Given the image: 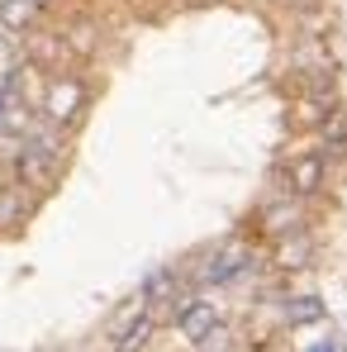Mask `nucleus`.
<instances>
[{"instance_id":"1","label":"nucleus","mask_w":347,"mask_h":352,"mask_svg":"<svg viewBox=\"0 0 347 352\" xmlns=\"http://www.w3.org/2000/svg\"><path fill=\"white\" fill-rule=\"evenodd\" d=\"M53 172H58V143L53 138H29L24 153H19V181L24 186H43Z\"/></svg>"},{"instance_id":"2","label":"nucleus","mask_w":347,"mask_h":352,"mask_svg":"<svg viewBox=\"0 0 347 352\" xmlns=\"http://www.w3.org/2000/svg\"><path fill=\"white\" fill-rule=\"evenodd\" d=\"M176 324H181V333H186L190 343H205V338H214L219 314H214L210 300H181V305H176Z\"/></svg>"},{"instance_id":"3","label":"nucleus","mask_w":347,"mask_h":352,"mask_svg":"<svg viewBox=\"0 0 347 352\" xmlns=\"http://www.w3.org/2000/svg\"><path fill=\"white\" fill-rule=\"evenodd\" d=\"M81 105H86V86H81L76 76L53 81V91H48V100H43V110H48L53 124H71V119L81 115Z\"/></svg>"},{"instance_id":"4","label":"nucleus","mask_w":347,"mask_h":352,"mask_svg":"<svg viewBox=\"0 0 347 352\" xmlns=\"http://www.w3.org/2000/svg\"><path fill=\"white\" fill-rule=\"evenodd\" d=\"M324 172H328V157L324 153H295L286 167V181H290V195H314L324 186Z\"/></svg>"},{"instance_id":"5","label":"nucleus","mask_w":347,"mask_h":352,"mask_svg":"<svg viewBox=\"0 0 347 352\" xmlns=\"http://www.w3.org/2000/svg\"><path fill=\"white\" fill-rule=\"evenodd\" d=\"M0 19H5V29L24 34V29L38 19V5H34V0H0Z\"/></svg>"},{"instance_id":"6","label":"nucleus","mask_w":347,"mask_h":352,"mask_svg":"<svg viewBox=\"0 0 347 352\" xmlns=\"http://www.w3.org/2000/svg\"><path fill=\"white\" fill-rule=\"evenodd\" d=\"M262 219H267L271 234H300V205H290V200L286 205H271Z\"/></svg>"},{"instance_id":"7","label":"nucleus","mask_w":347,"mask_h":352,"mask_svg":"<svg viewBox=\"0 0 347 352\" xmlns=\"http://www.w3.org/2000/svg\"><path fill=\"white\" fill-rule=\"evenodd\" d=\"M343 148H347V119L333 115L324 124V157H343Z\"/></svg>"},{"instance_id":"8","label":"nucleus","mask_w":347,"mask_h":352,"mask_svg":"<svg viewBox=\"0 0 347 352\" xmlns=\"http://www.w3.org/2000/svg\"><path fill=\"white\" fill-rule=\"evenodd\" d=\"M148 338H153V314H143V319H138V324H133V329L119 338V352H138Z\"/></svg>"},{"instance_id":"9","label":"nucleus","mask_w":347,"mask_h":352,"mask_svg":"<svg viewBox=\"0 0 347 352\" xmlns=\"http://www.w3.org/2000/svg\"><path fill=\"white\" fill-rule=\"evenodd\" d=\"M304 257H309V243L295 234L286 238V248H281V267H304Z\"/></svg>"},{"instance_id":"10","label":"nucleus","mask_w":347,"mask_h":352,"mask_svg":"<svg viewBox=\"0 0 347 352\" xmlns=\"http://www.w3.org/2000/svg\"><path fill=\"white\" fill-rule=\"evenodd\" d=\"M34 5H43V0H34Z\"/></svg>"}]
</instances>
